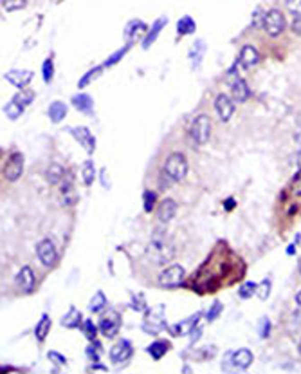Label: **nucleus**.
Masks as SVG:
<instances>
[{
  "instance_id": "f257e3e1",
  "label": "nucleus",
  "mask_w": 301,
  "mask_h": 374,
  "mask_svg": "<svg viewBox=\"0 0 301 374\" xmlns=\"http://www.w3.org/2000/svg\"><path fill=\"white\" fill-rule=\"evenodd\" d=\"M146 255H148L150 262L157 264V266H164L175 257V248H173L172 239L164 230L157 228L150 237V242L146 246Z\"/></svg>"
},
{
  "instance_id": "f03ea898",
  "label": "nucleus",
  "mask_w": 301,
  "mask_h": 374,
  "mask_svg": "<svg viewBox=\"0 0 301 374\" xmlns=\"http://www.w3.org/2000/svg\"><path fill=\"white\" fill-rule=\"evenodd\" d=\"M164 176L168 177L172 183H179L186 177L188 174V161L182 154L173 152L168 156L166 163H164Z\"/></svg>"
},
{
  "instance_id": "7ed1b4c3",
  "label": "nucleus",
  "mask_w": 301,
  "mask_h": 374,
  "mask_svg": "<svg viewBox=\"0 0 301 374\" xmlns=\"http://www.w3.org/2000/svg\"><path fill=\"white\" fill-rule=\"evenodd\" d=\"M287 29V18L285 13L282 11L280 8H272L267 11L265 16V26H263V31H265L267 36L271 38H278L285 33Z\"/></svg>"
},
{
  "instance_id": "20e7f679",
  "label": "nucleus",
  "mask_w": 301,
  "mask_h": 374,
  "mask_svg": "<svg viewBox=\"0 0 301 374\" xmlns=\"http://www.w3.org/2000/svg\"><path fill=\"white\" fill-rule=\"evenodd\" d=\"M211 136V119L207 114H198L197 118L193 119L190 129V138L191 141L195 143L197 147H202L207 143Z\"/></svg>"
},
{
  "instance_id": "39448f33",
  "label": "nucleus",
  "mask_w": 301,
  "mask_h": 374,
  "mask_svg": "<svg viewBox=\"0 0 301 374\" xmlns=\"http://www.w3.org/2000/svg\"><path fill=\"white\" fill-rule=\"evenodd\" d=\"M184 267L180 264H173V266H168L166 269H163V273L159 275V286L163 287H177L184 282Z\"/></svg>"
},
{
  "instance_id": "423d86ee",
  "label": "nucleus",
  "mask_w": 301,
  "mask_h": 374,
  "mask_svg": "<svg viewBox=\"0 0 301 374\" xmlns=\"http://www.w3.org/2000/svg\"><path fill=\"white\" fill-rule=\"evenodd\" d=\"M121 327V317L115 311H107L99 320V329L107 338H114Z\"/></svg>"
},
{
  "instance_id": "0eeeda50",
  "label": "nucleus",
  "mask_w": 301,
  "mask_h": 374,
  "mask_svg": "<svg viewBox=\"0 0 301 374\" xmlns=\"http://www.w3.org/2000/svg\"><path fill=\"white\" fill-rule=\"evenodd\" d=\"M4 177L8 181H16L24 172V156L20 152H15L9 156V159L4 164Z\"/></svg>"
},
{
  "instance_id": "6e6552de",
  "label": "nucleus",
  "mask_w": 301,
  "mask_h": 374,
  "mask_svg": "<svg viewBox=\"0 0 301 374\" xmlns=\"http://www.w3.org/2000/svg\"><path fill=\"white\" fill-rule=\"evenodd\" d=\"M215 111L222 121H229L235 114V99L229 98L227 94H218L215 99Z\"/></svg>"
},
{
  "instance_id": "1a4fd4ad",
  "label": "nucleus",
  "mask_w": 301,
  "mask_h": 374,
  "mask_svg": "<svg viewBox=\"0 0 301 374\" xmlns=\"http://www.w3.org/2000/svg\"><path fill=\"white\" fill-rule=\"evenodd\" d=\"M164 307L163 305H159V307H155V309L148 311L146 313V322L145 325H143V329H145L146 333H150V335H157V333L160 331V327L164 325Z\"/></svg>"
},
{
  "instance_id": "9d476101",
  "label": "nucleus",
  "mask_w": 301,
  "mask_h": 374,
  "mask_svg": "<svg viewBox=\"0 0 301 374\" xmlns=\"http://www.w3.org/2000/svg\"><path fill=\"white\" fill-rule=\"evenodd\" d=\"M36 253H38V259L42 260L43 266L51 267L56 264V248H54V244L49 241V239H45V241H42L38 246H36Z\"/></svg>"
},
{
  "instance_id": "9b49d317",
  "label": "nucleus",
  "mask_w": 301,
  "mask_h": 374,
  "mask_svg": "<svg viewBox=\"0 0 301 374\" xmlns=\"http://www.w3.org/2000/svg\"><path fill=\"white\" fill-rule=\"evenodd\" d=\"M132 352H133V347L128 340H119L118 344L110 349V360L114 363H123L126 360H130Z\"/></svg>"
},
{
  "instance_id": "f8f14e48",
  "label": "nucleus",
  "mask_w": 301,
  "mask_h": 374,
  "mask_svg": "<svg viewBox=\"0 0 301 374\" xmlns=\"http://www.w3.org/2000/svg\"><path fill=\"white\" fill-rule=\"evenodd\" d=\"M69 132L73 134L74 138L83 145V149L87 150L88 154H92L96 150V139L94 136L90 134V130L87 127H76V129H69Z\"/></svg>"
},
{
  "instance_id": "ddd939ff",
  "label": "nucleus",
  "mask_w": 301,
  "mask_h": 374,
  "mask_svg": "<svg viewBox=\"0 0 301 374\" xmlns=\"http://www.w3.org/2000/svg\"><path fill=\"white\" fill-rule=\"evenodd\" d=\"M249 85L247 81L244 80V78H235V80L231 81V98L237 101V103H245L249 98Z\"/></svg>"
},
{
  "instance_id": "4468645a",
  "label": "nucleus",
  "mask_w": 301,
  "mask_h": 374,
  "mask_svg": "<svg viewBox=\"0 0 301 374\" xmlns=\"http://www.w3.org/2000/svg\"><path fill=\"white\" fill-rule=\"evenodd\" d=\"M16 284H18V287L24 291V293H31V291L35 289V271H33V267L24 266L22 269L18 271Z\"/></svg>"
},
{
  "instance_id": "2eb2a0df",
  "label": "nucleus",
  "mask_w": 301,
  "mask_h": 374,
  "mask_svg": "<svg viewBox=\"0 0 301 374\" xmlns=\"http://www.w3.org/2000/svg\"><path fill=\"white\" fill-rule=\"evenodd\" d=\"M238 60H240V64L244 65L245 69H251V67H254V65L260 64V60H262V56H260L258 49H256L254 46H244L240 51V56H238Z\"/></svg>"
},
{
  "instance_id": "dca6fc26",
  "label": "nucleus",
  "mask_w": 301,
  "mask_h": 374,
  "mask_svg": "<svg viewBox=\"0 0 301 374\" xmlns=\"http://www.w3.org/2000/svg\"><path fill=\"white\" fill-rule=\"evenodd\" d=\"M177 212V202L173 199H164L163 202H159V208H157V217L160 222H170L175 217Z\"/></svg>"
},
{
  "instance_id": "f3484780",
  "label": "nucleus",
  "mask_w": 301,
  "mask_h": 374,
  "mask_svg": "<svg viewBox=\"0 0 301 374\" xmlns=\"http://www.w3.org/2000/svg\"><path fill=\"white\" fill-rule=\"evenodd\" d=\"M231 363L237 369H247L252 363V352L249 349H238L237 352H231Z\"/></svg>"
},
{
  "instance_id": "a211bd4d",
  "label": "nucleus",
  "mask_w": 301,
  "mask_h": 374,
  "mask_svg": "<svg viewBox=\"0 0 301 374\" xmlns=\"http://www.w3.org/2000/svg\"><path fill=\"white\" fill-rule=\"evenodd\" d=\"M31 78H33V73H31V71H9V73L6 74V80L11 81L15 87H26V85L31 81Z\"/></svg>"
},
{
  "instance_id": "6ab92c4d",
  "label": "nucleus",
  "mask_w": 301,
  "mask_h": 374,
  "mask_svg": "<svg viewBox=\"0 0 301 374\" xmlns=\"http://www.w3.org/2000/svg\"><path fill=\"white\" fill-rule=\"evenodd\" d=\"M198 317H200V313H197V315H195V317L188 318V320L180 322V324L172 325V327H170L172 335H173V336H182V335H188V333H191V331H193V327H195V324H197Z\"/></svg>"
},
{
  "instance_id": "aec40b11",
  "label": "nucleus",
  "mask_w": 301,
  "mask_h": 374,
  "mask_svg": "<svg viewBox=\"0 0 301 374\" xmlns=\"http://www.w3.org/2000/svg\"><path fill=\"white\" fill-rule=\"evenodd\" d=\"M146 29H148V27H146V24H143L141 20H132L125 29V38L126 40H137Z\"/></svg>"
},
{
  "instance_id": "412c9836",
  "label": "nucleus",
  "mask_w": 301,
  "mask_h": 374,
  "mask_svg": "<svg viewBox=\"0 0 301 374\" xmlns=\"http://www.w3.org/2000/svg\"><path fill=\"white\" fill-rule=\"evenodd\" d=\"M73 105L78 109V111L85 112V114H92L94 111V101L88 94H78L73 98Z\"/></svg>"
},
{
  "instance_id": "4be33fe9",
  "label": "nucleus",
  "mask_w": 301,
  "mask_h": 374,
  "mask_svg": "<svg viewBox=\"0 0 301 374\" xmlns=\"http://www.w3.org/2000/svg\"><path fill=\"white\" fill-rule=\"evenodd\" d=\"M60 195H61V201H63V204H67V206H71V204H74V201H76V194H74V184L71 179L67 181H61V188H60Z\"/></svg>"
},
{
  "instance_id": "5701e85b",
  "label": "nucleus",
  "mask_w": 301,
  "mask_h": 374,
  "mask_svg": "<svg viewBox=\"0 0 301 374\" xmlns=\"http://www.w3.org/2000/svg\"><path fill=\"white\" fill-rule=\"evenodd\" d=\"M166 22H168V20H166V18H159V20H155V24H153V26H152L150 33L145 36V40H143V47H145V49H148V47L152 46L153 42H155L157 35H159L160 29H163V27L166 26Z\"/></svg>"
},
{
  "instance_id": "b1692460",
  "label": "nucleus",
  "mask_w": 301,
  "mask_h": 374,
  "mask_svg": "<svg viewBox=\"0 0 301 374\" xmlns=\"http://www.w3.org/2000/svg\"><path fill=\"white\" fill-rule=\"evenodd\" d=\"M45 177H47V181H49L51 184H60L61 181L65 179V170H63V167H60V164H51L49 168H47V172H45Z\"/></svg>"
},
{
  "instance_id": "393cba45",
  "label": "nucleus",
  "mask_w": 301,
  "mask_h": 374,
  "mask_svg": "<svg viewBox=\"0 0 301 374\" xmlns=\"http://www.w3.org/2000/svg\"><path fill=\"white\" fill-rule=\"evenodd\" d=\"M80 324H81V313L76 309V307H71L69 313L61 318V325L67 329H76Z\"/></svg>"
},
{
  "instance_id": "a878e982",
  "label": "nucleus",
  "mask_w": 301,
  "mask_h": 374,
  "mask_svg": "<svg viewBox=\"0 0 301 374\" xmlns=\"http://www.w3.org/2000/svg\"><path fill=\"white\" fill-rule=\"evenodd\" d=\"M67 116V105L61 103V101H54L49 107V118L53 123H60L61 119Z\"/></svg>"
},
{
  "instance_id": "bb28decb",
  "label": "nucleus",
  "mask_w": 301,
  "mask_h": 374,
  "mask_svg": "<svg viewBox=\"0 0 301 374\" xmlns=\"http://www.w3.org/2000/svg\"><path fill=\"white\" fill-rule=\"evenodd\" d=\"M204 53H206V46H204L202 40H197L195 42V46L191 47L190 51V58H191V65H193L195 69L198 67V64H200V60H202Z\"/></svg>"
},
{
  "instance_id": "cd10ccee",
  "label": "nucleus",
  "mask_w": 301,
  "mask_h": 374,
  "mask_svg": "<svg viewBox=\"0 0 301 374\" xmlns=\"http://www.w3.org/2000/svg\"><path fill=\"white\" fill-rule=\"evenodd\" d=\"M148 355L152 356L153 360H160L164 355H166V351H168V342H163V340H159V342H153L152 345H148Z\"/></svg>"
},
{
  "instance_id": "c85d7f7f",
  "label": "nucleus",
  "mask_w": 301,
  "mask_h": 374,
  "mask_svg": "<svg viewBox=\"0 0 301 374\" xmlns=\"http://www.w3.org/2000/svg\"><path fill=\"white\" fill-rule=\"evenodd\" d=\"M193 31H195V20L191 18V16H184V18L179 20V24H177V33H179L180 36L191 35Z\"/></svg>"
},
{
  "instance_id": "c756f323",
  "label": "nucleus",
  "mask_w": 301,
  "mask_h": 374,
  "mask_svg": "<svg viewBox=\"0 0 301 374\" xmlns=\"http://www.w3.org/2000/svg\"><path fill=\"white\" fill-rule=\"evenodd\" d=\"M265 16H267V11L262 8V6H258V8L254 9V13H252L251 26L254 27L256 31H263V26H265Z\"/></svg>"
},
{
  "instance_id": "7c9ffc66",
  "label": "nucleus",
  "mask_w": 301,
  "mask_h": 374,
  "mask_svg": "<svg viewBox=\"0 0 301 374\" xmlns=\"http://www.w3.org/2000/svg\"><path fill=\"white\" fill-rule=\"evenodd\" d=\"M105 305H107V297H105L101 291H98V293L94 295V298L90 300V304H88V309H90L92 313H99Z\"/></svg>"
},
{
  "instance_id": "2f4dec72",
  "label": "nucleus",
  "mask_w": 301,
  "mask_h": 374,
  "mask_svg": "<svg viewBox=\"0 0 301 374\" xmlns=\"http://www.w3.org/2000/svg\"><path fill=\"white\" fill-rule=\"evenodd\" d=\"M283 8L289 15H292L294 18L296 16H301V0H283Z\"/></svg>"
},
{
  "instance_id": "473e14b6",
  "label": "nucleus",
  "mask_w": 301,
  "mask_h": 374,
  "mask_svg": "<svg viewBox=\"0 0 301 374\" xmlns=\"http://www.w3.org/2000/svg\"><path fill=\"white\" fill-rule=\"evenodd\" d=\"M49 325H51V318L47 317V315H43L42 320H40V324L36 325V329H35L36 338H38L40 342H42V340L47 336V331H49Z\"/></svg>"
},
{
  "instance_id": "72a5a7b5",
  "label": "nucleus",
  "mask_w": 301,
  "mask_h": 374,
  "mask_svg": "<svg viewBox=\"0 0 301 374\" xmlns=\"http://www.w3.org/2000/svg\"><path fill=\"white\" fill-rule=\"evenodd\" d=\"M33 99H35V94H33L31 91H20L18 94H16L15 98H13V101H16V103L22 105V107L26 109L27 105L33 103Z\"/></svg>"
},
{
  "instance_id": "f704fd0d",
  "label": "nucleus",
  "mask_w": 301,
  "mask_h": 374,
  "mask_svg": "<svg viewBox=\"0 0 301 374\" xmlns=\"http://www.w3.org/2000/svg\"><path fill=\"white\" fill-rule=\"evenodd\" d=\"M27 6V0H2V8L6 11H18Z\"/></svg>"
},
{
  "instance_id": "c9c22d12",
  "label": "nucleus",
  "mask_w": 301,
  "mask_h": 374,
  "mask_svg": "<svg viewBox=\"0 0 301 374\" xmlns=\"http://www.w3.org/2000/svg\"><path fill=\"white\" fill-rule=\"evenodd\" d=\"M22 112H24V107L16 103V101H9V103L6 105V114L9 116V119L20 118V114H22Z\"/></svg>"
},
{
  "instance_id": "e433bc0d",
  "label": "nucleus",
  "mask_w": 301,
  "mask_h": 374,
  "mask_svg": "<svg viewBox=\"0 0 301 374\" xmlns=\"http://www.w3.org/2000/svg\"><path fill=\"white\" fill-rule=\"evenodd\" d=\"M83 183L87 186H90L94 183V164H92V161H87L83 164Z\"/></svg>"
},
{
  "instance_id": "4c0bfd02",
  "label": "nucleus",
  "mask_w": 301,
  "mask_h": 374,
  "mask_svg": "<svg viewBox=\"0 0 301 374\" xmlns=\"http://www.w3.org/2000/svg\"><path fill=\"white\" fill-rule=\"evenodd\" d=\"M132 309H135V311H146L148 309V304H146V300H145V297L143 295H133L132 297Z\"/></svg>"
},
{
  "instance_id": "58836bf2",
  "label": "nucleus",
  "mask_w": 301,
  "mask_h": 374,
  "mask_svg": "<svg viewBox=\"0 0 301 374\" xmlns=\"http://www.w3.org/2000/svg\"><path fill=\"white\" fill-rule=\"evenodd\" d=\"M43 80L47 81V84H51L53 81V74H54V69H53V60L51 58H47L45 61H43Z\"/></svg>"
},
{
  "instance_id": "ea45409f",
  "label": "nucleus",
  "mask_w": 301,
  "mask_h": 374,
  "mask_svg": "<svg viewBox=\"0 0 301 374\" xmlns=\"http://www.w3.org/2000/svg\"><path fill=\"white\" fill-rule=\"evenodd\" d=\"M155 199H157V194L152 190L145 192V210L146 212H152L153 210V204H155Z\"/></svg>"
},
{
  "instance_id": "a19ab883",
  "label": "nucleus",
  "mask_w": 301,
  "mask_h": 374,
  "mask_svg": "<svg viewBox=\"0 0 301 374\" xmlns=\"http://www.w3.org/2000/svg\"><path fill=\"white\" fill-rule=\"evenodd\" d=\"M101 69H103V67H94V69H92V71H88V74H85V76L81 78V81H80V87H81V89H83V87H87V84H88V81H92V80H94V78L98 76V74H99V71H101Z\"/></svg>"
},
{
  "instance_id": "79ce46f5",
  "label": "nucleus",
  "mask_w": 301,
  "mask_h": 374,
  "mask_svg": "<svg viewBox=\"0 0 301 374\" xmlns=\"http://www.w3.org/2000/svg\"><path fill=\"white\" fill-rule=\"evenodd\" d=\"M290 192H292V195H296V197H301V170L296 174V177L292 179V184H290Z\"/></svg>"
},
{
  "instance_id": "37998d69",
  "label": "nucleus",
  "mask_w": 301,
  "mask_h": 374,
  "mask_svg": "<svg viewBox=\"0 0 301 374\" xmlns=\"http://www.w3.org/2000/svg\"><path fill=\"white\" fill-rule=\"evenodd\" d=\"M269 293H271V280L267 279L258 286V297L262 298V300H265V298L269 297Z\"/></svg>"
},
{
  "instance_id": "c03bdc74",
  "label": "nucleus",
  "mask_w": 301,
  "mask_h": 374,
  "mask_svg": "<svg viewBox=\"0 0 301 374\" xmlns=\"http://www.w3.org/2000/svg\"><path fill=\"white\" fill-rule=\"evenodd\" d=\"M256 287H258V286H256L254 282H247V284H244V286H242V289H240V297H242V298H249L252 293H254Z\"/></svg>"
},
{
  "instance_id": "a18cd8bd",
  "label": "nucleus",
  "mask_w": 301,
  "mask_h": 374,
  "mask_svg": "<svg viewBox=\"0 0 301 374\" xmlns=\"http://www.w3.org/2000/svg\"><path fill=\"white\" fill-rule=\"evenodd\" d=\"M83 333H85V336H87V338L94 340V338H96V325L92 324L90 320H85V324H83Z\"/></svg>"
},
{
  "instance_id": "49530a36",
  "label": "nucleus",
  "mask_w": 301,
  "mask_h": 374,
  "mask_svg": "<svg viewBox=\"0 0 301 374\" xmlns=\"http://www.w3.org/2000/svg\"><path fill=\"white\" fill-rule=\"evenodd\" d=\"M220 313H222V304H220V302H215V304H213V307H211V309L207 311V320H210V322H213L215 318H217Z\"/></svg>"
},
{
  "instance_id": "de8ad7c7",
  "label": "nucleus",
  "mask_w": 301,
  "mask_h": 374,
  "mask_svg": "<svg viewBox=\"0 0 301 374\" xmlns=\"http://www.w3.org/2000/svg\"><path fill=\"white\" fill-rule=\"evenodd\" d=\"M126 51H128V46H125L121 51H118V53H115V54H112V56H110V60H107V61H105V67H108V65H112V64H115V61H118V60H121V56L126 53Z\"/></svg>"
},
{
  "instance_id": "09e8293b",
  "label": "nucleus",
  "mask_w": 301,
  "mask_h": 374,
  "mask_svg": "<svg viewBox=\"0 0 301 374\" xmlns=\"http://www.w3.org/2000/svg\"><path fill=\"white\" fill-rule=\"evenodd\" d=\"M290 31H292L296 36H301V16H296V18L290 22Z\"/></svg>"
},
{
  "instance_id": "8fccbe9b",
  "label": "nucleus",
  "mask_w": 301,
  "mask_h": 374,
  "mask_svg": "<svg viewBox=\"0 0 301 374\" xmlns=\"http://www.w3.org/2000/svg\"><path fill=\"white\" fill-rule=\"evenodd\" d=\"M47 356H49V360H51V362H53V363H56V365H63V363H65V356L58 355V352H54V351L47 352Z\"/></svg>"
},
{
  "instance_id": "3c124183",
  "label": "nucleus",
  "mask_w": 301,
  "mask_h": 374,
  "mask_svg": "<svg viewBox=\"0 0 301 374\" xmlns=\"http://www.w3.org/2000/svg\"><path fill=\"white\" fill-rule=\"evenodd\" d=\"M269 329H271V322H269V318H263L262 327H260V336H262V338H267V336H269Z\"/></svg>"
},
{
  "instance_id": "603ef678",
  "label": "nucleus",
  "mask_w": 301,
  "mask_h": 374,
  "mask_svg": "<svg viewBox=\"0 0 301 374\" xmlns=\"http://www.w3.org/2000/svg\"><path fill=\"white\" fill-rule=\"evenodd\" d=\"M99 347H101V345H99L98 342H96V344L92 345V347H88L87 355L90 356V360H92V362H98V360H99V356H98V352H99Z\"/></svg>"
},
{
  "instance_id": "864d4df0",
  "label": "nucleus",
  "mask_w": 301,
  "mask_h": 374,
  "mask_svg": "<svg viewBox=\"0 0 301 374\" xmlns=\"http://www.w3.org/2000/svg\"><path fill=\"white\" fill-rule=\"evenodd\" d=\"M294 139H296V143H297V147L301 149V127L296 130V136H294Z\"/></svg>"
},
{
  "instance_id": "5fc2aeb1",
  "label": "nucleus",
  "mask_w": 301,
  "mask_h": 374,
  "mask_svg": "<svg viewBox=\"0 0 301 374\" xmlns=\"http://www.w3.org/2000/svg\"><path fill=\"white\" fill-rule=\"evenodd\" d=\"M90 370H107V367H101V365H96V367H90Z\"/></svg>"
},
{
  "instance_id": "6e6d98bb",
  "label": "nucleus",
  "mask_w": 301,
  "mask_h": 374,
  "mask_svg": "<svg viewBox=\"0 0 301 374\" xmlns=\"http://www.w3.org/2000/svg\"><path fill=\"white\" fill-rule=\"evenodd\" d=\"M296 304H297V305H299V307H301V289H299V293L296 295Z\"/></svg>"
},
{
  "instance_id": "4d7b16f0",
  "label": "nucleus",
  "mask_w": 301,
  "mask_h": 374,
  "mask_svg": "<svg viewBox=\"0 0 301 374\" xmlns=\"http://www.w3.org/2000/svg\"><path fill=\"white\" fill-rule=\"evenodd\" d=\"M294 252H296V246H294V244H290V248L287 250V253H294Z\"/></svg>"
},
{
  "instance_id": "13d9d810",
  "label": "nucleus",
  "mask_w": 301,
  "mask_h": 374,
  "mask_svg": "<svg viewBox=\"0 0 301 374\" xmlns=\"http://www.w3.org/2000/svg\"><path fill=\"white\" fill-rule=\"evenodd\" d=\"M297 168H299V170H301V152L297 154Z\"/></svg>"
},
{
  "instance_id": "bf43d9fd",
  "label": "nucleus",
  "mask_w": 301,
  "mask_h": 374,
  "mask_svg": "<svg viewBox=\"0 0 301 374\" xmlns=\"http://www.w3.org/2000/svg\"><path fill=\"white\" fill-rule=\"evenodd\" d=\"M297 269H299V273H301V259H299V264H297Z\"/></svg>"
},
{
  "instance_id": "052dcab7",
  "label": "nucleus",
  "mask_w": 301,
  "mask_h": 374,
  "mask_svg": "<svg viewBox=\"0 0 301 374\" xmlns=\"http://www.w3.org/2000/svg\"><path fill=\"white\" fill-rule=\"evenodd\" d=\"M299 352H301V342H299Z\"/></svg>"
}]
</instances>
